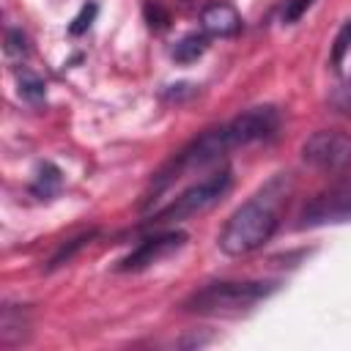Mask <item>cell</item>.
<instances>
[{
    "label": "cell",
    "mask_w": 351,
    "mask_h": 351,
    "mask_svg": "<svg viewBox=\"0 0 351 351\" xmlns=\"http://www.w3.org/2000/svg\"><path fill=\"white\" fill-rule=\"evenodd\" d=\"M291 189H293L291 173L271 176L247 203H241L230 214V219L225 222V228L217 239L219 250L230 258H241V255L261 250L274 236Z\"/></svg>",
    "instance_id": "obj_1"
},
{
    "label": "cell",
    "mask_w": 351,
    "mask_h": 351,
    "mask_svg": "<svg viewBox=\"0 0 351 351\" xmlns=\"http://www.w3.org/2000/svg\"><path fill=\"white\" fill-rule=\"evenodd\" d=\"M277 291V282L269 280H222L208 282L197 291H192L184 302V313L195 315H239L252 310L258 302L271 296Z\"/></svg>",
    "instance_id": "obj_2"
},
{
    "label": "cell",
    "mask_w": 351,
    "mask_h": 351,
    "mask_svg": "<svg viewBox=\"0 0 351 351\" xmlns=\"http://www.w3.org/2000/svg\"><path fill=\"white\" fill-rule=\"evenodd\" d=\"M230 181H233L230 167H219V170L208 173L206 178L189 184V186H186L181 195H176L167 206L156 208V211L148 217V225L156 228V230H162V228H173V225H178V222H184V219H192V217H197V214L214 208V206L228 195Z\"/></svg>",
    "instance_id": "obj_3"
},
{
    "label": "cell",
    "mask_w": 351,
    "mask_h": 351,
    "mask_svg": "<svg viewBox=\"0 0 351 351\" xmlns=\"http://www.w3.org/2000/svg\"><path fill=\"white\" fill-rule=\"evenodd\" d=\"M302 159L324 173L343 170L351 162V134L340 129H318L302 143Z\"/></svg>",
    "instance_id": "obj_4"
},
{
    "label": "cell",
    "mask_w": 351,
    "mask_h": 351,
    "mask_svg": "<svg viewBox=\"0 0 351 351\" xmlns=\"http://www.w3.org/2000/svg\"><path fill=\"white\" fill-rule=\"evenodd\" d=\"M340 222H351V178H343L318 192L299 217V228H324Z\"/></svg>",
    "instance_id": "obj_5"
},
{
    "label": "cell",
    "mask_w": 351,
    "mask_h": 351,
    "mask_svg": "<svg viewBox=\"0 0 351 351\" xmlns=\"http://www.w3.org/2000/svg\"><path fill=\"white\" fill-rule=\"evenodd\" d=\"M277 129H280V112L271 104L250 107L241 115H236L228 123H222V132L228 137L230 151L252 145V143H261V140H269V137L277 134Z\"/></svg>",
    "instance_id": "obj_6"
},
{
    "label": "cell",
    "mask_w": 351,
    "mask_h": 351,
    "mask_svg": "<svg viewBox=\"0 0 351 351\" xmlns=\"http://www.w3.org/2000/svg\"><path fill=\"white\" fill-rule=\"evenodd\" d=\"M184 244H186V233H184V230L162 228V230H156L154 236L143 239V241L118 263V269H121V271H143V269H148V266H154V263L170 258L173 252H178Z\"/></svg>",
    "instance_id": "obj_7"
},
{
    "label": "cell",
    "mask_w": 351,
    "mask_h": 351,
    "mask_svg": "<svg viewBox=\"0 0 351 351\" xmlns=\"http://www.w3.org/2000/svg\"><path fill=\"white\" fill-rule=\"evenodd\" d=\"M200 25L211 36H236L241 30V14L230 3H211L200 14Z\"/></svg>",
    "instance_id": "obj_8"
},
{
    "label": "cell",
    "mask_w": 351,
    "mask_h": 351,
    "mask_svg": "<svg viewBox=\"0 0 351 351\" xmlns=\"http://www.w3.org/2000/svg\"><path fill=\"white\" fill-rule=\"evenodd\" d=\"M25 326H27V321H25L22 307L5 304V307H3V318H0V343H3L5 348L14 346V343H19V340L27 335Z\"/></svg>",
    "instance_id": "obj_9"
},
{
    "label": "cell",
    "mask_w": 351,
    "mask_h": 351,
    "mask_svg": "<svg viewBox=\"0 0 351 351\" xmlns=\"http://www.w3.org/2000/svg\"><path fill=\"white\" fill-rule=\"evenodd\" d=\"M206 47H208V38H206L203 33H186L181 41H176V47H173V60H178V63H192V60H197V58L206 52Z\"/></svg>",
    "instance_id": "obj_10"
},
{
    "label": "cell",
    "mask_w": 351,
    "mask_h": 351,
    "mask_svg": "<svg viewBox=\"0 0 351 351\" xmlns=\"http://www.w3.org/2000/svg\"><path fill=\"white\" fill-rule=\"evenodd\" d=\"M19 96L27 99L30 104L44 101V96H47V85H44V80H41L38 74L22 69V74H19Z\"/></svg>",
    "instance_id": "obj_11"
},
{
    "label": "cell",
    "mask_w": 351,
    "mask_h": 351,
    "mask_svg": "<svg viewBox=\"0 0 351 351\" xmlns=\"http://www.w3.org/2000/svg\"><path fill=\"white\" fill-rule=\"evenodd\" d=\"M60 186V170L55 167V165H41V170H38V178H36V184H33V192L36 195H41V197H49L55 189Z\"/></svg>",
    "instance_id": "obj_12"
},
{
    "label": "cell",
    "mask_w": 351,
    "mask_h": 351,
    "mask_svg": "<svg viewBox=\"0 0 351 351\" xmlns=\"http://www.w3.org/2000/svg\"><path fill=\"white\" fill-rule=\"evenodd\" d=\"M90 239H93V230H88V233H82V236L71 239L69 244H63V247H60V250L52 255V261H49V269H58V266H63L66 261H71V258H74V252H77V250H82V247H85Z\"/></svg>",
    "instance_id": "obj_13"
},
{
    "label": "cell",
    "mask_w": 351,
    "mask_h": 351,
    "mask_svg": "<svg viewBox=\"0 0 351 351\" xmlns=\"http://www.w3.org/2000/svg\"><path fill=\"white\" fill-rule=\"evenodd\" d=\"M348 49H351V19L335 36V44H332V66L335 69H340V63H343V58H346Z\"/></svg>",
    "instance_id": "obj_14"
},
{
    "label": "cell",
    "mask_w": 351,
    "mask_h": 351,
    "mask_svg": "<svg viewBox=\"0 0 351 351\" xmlns=\"http://www.w3.org/2000/svg\"><path fill=\"white\" fill-rule=\"evenodd\" d=\"M96 3H88V5H82V11L74 16V22L69 25V33L71 36H80V33H85L88 27H90V22H93V16H96Z\"/></svg>",
    "instance_id": "obj_15"
},
{
    "label": "cell",
    "mask_w": 351,
    "mask_h": 351,
    "mask_svg": "<svg viewBox=\"0 0 351 351\" xmlns=\"http://www.w3.org/2000/svg\"><path fill=\"white\" fill-rule=\"evenodd\" d=\"M315 0H285V8H282V22L285 25H293L302 19V14L313 5Z\"/></svg>",
    "instance_id": "obj_16"
},
{
    "label": "cell",
    "mask_w": 351,
    "mask_h": 351,
    "mask_svg": "<svg viewBox=\"0 0 351 351\" xmlns=\"http://www.w3.org/2000/svg\"><path fill=\"white\" fill-rule=\"evenodd\" d=\"M329 104H332L335 110H340V112H351V77L329 96Z\"/></svg>",
    "instance_id": "obj_17"
},
{
    "label": "cell",
    "mask_w": 351,
    "mask_h": 351,
    "mask_svg": "<svg viewBox=\"0 0 351 351\" xmlns=\"http://www.w3.org/2000/svg\"><path fill=\"white\" fill-rule=\"evenodd\" d=\"M27 47H25V33L22 30H8V52L14 55V52H25Z\"/></svg>",
    "instance_id": "obj_18"
}]
</instances>
